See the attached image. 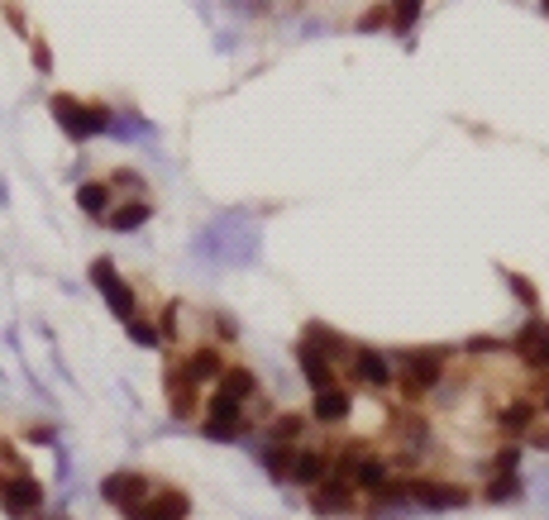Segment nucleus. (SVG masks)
<instances>
[{"instance_id":"1a4fd4ad","label":"nucleus","mask_w":549,"mask_h":520,"mask_svg":"<svg viewBox=\"0 0 549 520\" xmlns=\"http://www.w3.org/2000/svg\"><path fill=\"white\" fill-rule=\"evenodd\" d=\"M354 373L363 382H373V387H387V382H392V363H387V354H377V348H354Z\"/></svg>"},{"instance_id":"5701e85b","label":"nucleus","mask_w":549,"mask_h":520,"mask_svg":"<svg viewBox=\"0 0 549 520\" xmlns=\"http://www.w3.org/2000/svg\"><path fill=\"white\" fill-rule=\"evenodd\" d=\"M129 339H135V344H148V348H154V344L163 339V334H158V325H154V320H139V315H135V320H129Z\"/></svg>"},{"instance_id":"6ab92c4d","label":"nucleus","mask_w":549,"mask_h":520,"mask_svg":"<svg viewBox=\"0 0 549 520\" xmlns=\"http://www.w3.org/2000/svg\"><path fill=\"white\" fill-rule=\"evenodd\" d=\"M530 421H535V406H530V401H511V406L497 415L502 430H530Z\"/></svg>"},{"instance_id":"9d476101","label":"nucleus","mask_w":549,"mask_h":520,"mask_svg":"<svg viewBox=\"0 0 549 520\" xmlns=\"http://www.w3.org/2000/svg\"><path fill=\"white\" fill-rule=\"evenodd\" d=\"M325 454H315V449H296V459L287 468V482H302V488H315V482L325 478Z\"/></svg>"},{"instance_id":"0eeeda50","label":"nucleus","mask_w":549,"mask_h":520,"mask_svg":"<svg viewBox=\"0 0 549 520\" xmlns=\"http://www.w3.org/2000/svg\"><path fill=\"white\" fill-rule=\"evenodd\" d=\"M177 373H181V377H187L191 387H196V382H210V377H220V373H225V358L215 354V348H191V354L177 363Z\"/></svg>"},{"instance_id":"b1692460","label":"nucleus","mask_w":549,"mask_h":520,"mask_svg":"<svg viewBox=\"0 0 549 520\" xmlns=\"http://www.w3.org/2000/svg\"><path fill=\"white\" fill-rule=\"evenodd\" d=\"M516 492H521V478H516V473H502V478L488 488V501H507V497H516Z\"/></svg>"},{"instance_id":"4468645a","label":"nucleus","mask_w":549,"mask_h":520,"mask_svg":"<svg viewBox=\"0 0 549 520\" xmlns=\"http://www.w3.org/2000/svg\"><path fill=\"white\" fill-rule=\"evenodd\" d=\"M516 344L526 348L535 367H549V325H540V320H535V325H526L521 334H516Z\"/></svg>"},{"instance_id":"cd10ccee","label":"nucleus","mask_w":549,"mask_h":520,"mask_svg":"<svg viewBox=\"0 0 549 520\" xmlns=\"http://www.w3.org/2000/svg\"><path fill=\"white\" fill-rule=\"evenodd\" d=\"M516 459H521V449H502V454H497V468H502V473H511Z\"/></svg>"},{"instance_id":"2f4dec72","label":"nucleus","mask_w":549,"mask_h":520,"mask_svg":"<svg viewBox=\"0 0 549 520\" xmlns=\"http://www.w3.org/2000/svg\"><path fill=\"white\" fill-rule=\"evenodd\" d=\"M544 5H549V0H544Z\"/></svg>"},{"instance_id":"393cba45","label":"nucleus","mask_w":549,"mask_h":520,"mask_svg":"<svg viewBox=\"0 0 549 520\" xmlns=\"http://www.w3.org/2000/svg\"><path fill=\"white\" fill-rule=\"evenodd\" d=\"M87 273H91V282H96V287H106V282H115V277H120V273H115V263H110V258H96V263L87 267Z\"/></svg>"},{"instance_id":"412c9836","label":"nucleus","mask_w":549,"mask_h":520,"mask_svg":"<svg viewBox=\"0 0 549 520\" xmlns=\"http://www.w3.org/2000/svg\"><path fill=\"white\" fill-rule=\"evenodd\" d=\"M421 5H425V0H392V10H387L392 14V29L406 33L415 24V14H421Z\"/></svg>"},{"instance_id":"dca6fc26","label":"nucleus","mask_w":549,"mask_h":520,"mask_svg":"<svg viewBox=\"0 0 549 520\" xmlns=\"http://www.w3.org/2000/svg\"><path fill=\"white\" fill-rule=\"evenodd\" d=\"M148 215H154V210H148V200H125V206L115 210V215H106V220H110V229L129 234V229H139V225L148 220Z\"/></svg>"},{"instance_id":"4be33fe9","label":"nucleus","mask_w":549,"mask_h":520,"mask_svg":"<svg viewBox=\"0 0 549 520\" xmlns=\"http://www.w3.org/2000/svg\"><path fill=\"white\" fill-rule=\"evenodd\" d=\"M302 430H306V421H302V415H277V425H273V440L277 444H292V440H302Z\"/></svg>"},{"instance_id":"2eb2a0df","label":"nucleus","mask_w":549,"mask_h":520,"mask_svg":"<svg viewBox=\"0 0 549 520\" xmlns=\"http://www.w3.org/2000/svg\"><path fill=\"white\" fill-rule=\"evenodd\" d=\"M168 401H172V415H191L196 411V392H191V382L177 373V363L168 373Z\"/></svg>"},{"instance_id":"7c9ffc66","label":"nucleus","mask_w":549,"mask_h":520,"mask_svg":"<svg viewBox=\"0 0 549 520\" xmlns=\"http://www.w3.org/2000/svg\"><path fill=\"white\" fill-rule=\"evenodd\" d=\"M544 406H549V396H544Z\"/></svg>"},{"instance_id":"f03ea898","label":"nucleus","mask_w":549,"mask_h":520,"mask_svg":"<svg viewBox=\"0 0 549 520\" xmlns=\"http://www.w3.org/2000/svg\"><path fill=\"white\" fill-rule=\"evenodd\" d=\"M39 501H43V488L29 473H14V478H0V506H5L14 520H24V515H34L39 511Z\"/></svg>"},{"instance_id":"f8f14e48","label":"nucleus","mask_w":549,"mask_h":520,"mask_svg":"<svg viewBox=\"0 0 549 520\" xmlns=\"http://www.w3.org/2000/svg\"><path fill=\"white\" fill-rule=\"evenodd\" d=\"M349 406H354V396H349L344 387H325V392H315V421H325V425L344 421Z\"/></svg>"},{"instance_id":"ddd939ff","label":"nucleus","mask_w":549,"mask_h":520,"mask_svg":"<svg viewBox=\"0 0 549 520\" xmlns=\"http://www.w3.org/2000/svg\"><path fill=\"white\" fill-rule=\"evenodd\" d=\"M77 206L96 215V220H106V210H110V177L106 181H81L77 187Z\"/></svg>"},{"instance_id":"bb28decb","label":"nucleus","mask_w":549,"mask_h":520,"mask_svg":"<svg viewBox=\"0 0 549 520\" xmlns=\"http://www.w3.org/2000/svg\"><path fill=\"white\" fill-rule=\"evenodd\" d=\"M511 287H516V296H521L526 306H535V287H530L526 277H516V273H511Z\"/></svg>"},{"instance_id":"9b49d317","label":"nucleus","mask_w":549,"mask_h":520,"mask_svg":"<svg viewBox=\"0 0 549 520\" xmlns=\"http://www.w3.org/2000/svg\"><path fill=\"white\" fill-rule=\"evenodd\" d=\"M311 501H315V511L330 515V511H349V506H354V492H349L340 478H321V482H315V497Z\"/></svg>"},{"instance_id":"c756f323","label":"nucleus","mask_w":549,"mask_h":520,"mask_svg":"<svg viewBox=\"0 0 549 520\" xmlns=\"http://www.w3.org/2000/svg\"><path fill=\"white\" fill-rule=\"evenodd\" d=\"M48 520H68V515H48Z\"/></svg>"},{"instance_id":"f257e3e1","label":"nucleus","mask_w":549,"mask_h":520,"mask_svg":"<svg viewBox=\"0 0 549 520\" xmlns=\"http://www.w3.org/2000/svg\"><path fill=\"white\" fill-rule=\"evenodd\" d=\"M53 120L72 134V139H91V134H101L110 125V110L106 106H91V100H77L68 91L53 96Z\"/></svg>"},{"instance_id":"f3484780","label":"nucleus","mask_w":549,"mask_h":520,"mask_svg":"<svg viewBox=\"0 0 549 520\" xmlns=\"http://www.w3.org/2000/svg\"><path fill=\"white\" fill-rule=\"evenodd\" d=\"M254 373H248V367H225L220 373V387L215 392H225V396H235V401H244V396H254Z\"/></svg>"},{"instance_id":"423d86ee","label":"nucleus","mask_w":549,"mask_h":520,"mask_svg":"<svg viewBox=\"0 0 549 520\" xmlns=\"http://www.w3.org/2000/svg\"><path fill=\"white\" fill-rule=\"evenodd\" d=\"M101 497L110 501V506H139V501L148 497V478L144 473H129V468H125V473H110L106 482H101Z\"/></svg>"},{"instance_id":"a878e982","label":"nucleus","mask_w":549,"mask_h":520,"mask_svg":"<svg viewBox=\"0 0 549 520\" xmlns=\"http://www.w3.org/2000/svg\"><path fill=\"white\" fill-rule=\"evenodd\" d=\"M387 20H392V14H387V10L377 5V10H368V14H363V20H358V29H382V24H387Z\"/></svg>"},{"instance_id":"c85d7f7f","label":"nucleus","mask_w":549,"mask_h":520,"mask_svg":"<svg viewBox=\"0 0 549 520\" xmlns=\"http://www.w3.org/2000/svg\"><path fill=\"white\" fill-rule=\"evenodd\" d=\"M34 67H39V72H48V67H53V62H48V43H43V39H34Z\"/></svg>"},{"instance_id":"7ed1b4c3","label":"nucleus","mask_w":549,"mask_h":520,"mask_svg":"<svg viewBox=\"0 0 549 520\" xmlns=\"http://www.w3.org/2000/svg\"><path fill=\"white\" fill-rule=\"evenodd\" d=\"M129 520H187L191 515V501H187V492H148L139 506H129L125 511Z\"/></svg>"},{"instance_id":"aec40b11","label":"nucleus","mask_w":549,"mask_h":520,"mask_svg":"<svg viewBox=\"0 0 549 520\" xmlns=\"http://www.w3.org/2000/svg\"><path fill=\"white\" fill-rule=\"evenodd\" d=\"M354 478H358V488H368V492H377L382 482H387V468H382L377 459H358V463H354Z\"/></svg>"},{"instance_id":"a211bd4d","label":"nucleus","mask_w":549,"mask_h":520,"mask_svg":"<svg viewBox=\"0 0 549 520\" xmlns=\"http://www.w3.org/2000/svg\"><path fill=\"white\" fill-rule=\"evenodd\" d=\"M101 292H106V306H110L115 315H120V320H135V292H129L120 277H115V282H106Z\"/></svg>"},{"instance_id":"39448f33","label":"nucleus","mask_w":549,"mask_h":520,"mask_svg":"<svg viewBox=\"0 0 549 520\" xmlns=\"http://www.w3.org/2000/svg\"><path fill=\"white\" fill-rule=\"evenodd\" d=\"M406 497H415L421 506H435V511H444V506H463V501H469V492H463V488H454V482H435V478H415V482H406Z\"/></svg>"},{"instance_id":"20e7f679","label":"nucleus","mask_w":549,"mask_h":520,"mask_svg":"<svg viewBox=\"0 0 549 520\" xmlns=\"http://www.w3.org/2000/svg\"><path fill=\"white\" fill-rule=\"evenodd\" d=\"M402 363H406V392H411V396L430 392V387H435V382L444 377V354H440V348H421V354H406Z\"/></svg>"},{"instance_id":"6e6552de","label":"nucleus","mask_w":549,"mask_h":520,"mask_svg":"<svg viewBox=\"0 0 549 520\" xmlns=\"http://www.w3.org/2000/svg\"><path fill=\"white\" fill-rule=\"evenodd\" d=\"M296 358H302V373H306V382H311L315 392L335 387V358H325L321 348H311V344L296 348Z\"/></svg>"}]
</instances>
